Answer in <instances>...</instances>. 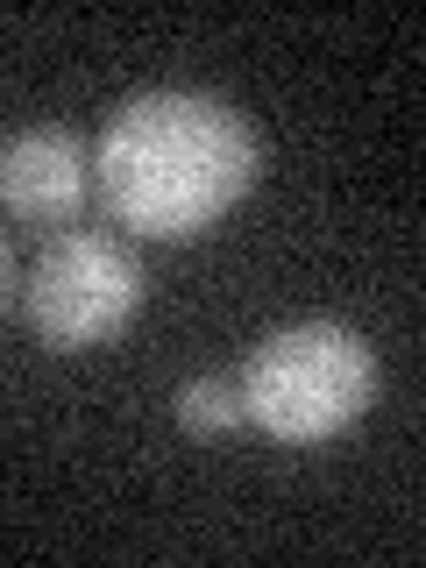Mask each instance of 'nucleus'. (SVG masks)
I'll use <instances>...</instances> for the list:
<instances>
[{
    "instance_id": "6",
    "label": "nucleus",
    "mask_w": 426,
    "mask_h": 568,
    "mask_svg": "<svg viewBox=\"0 0 426 568\" xmlns=\"http://www.w3.org/2000/svg\"><path fill=\"white\" fill-rule=\"evenodd\" d=\"M8 284H14V263H8V235H0V298H8Z\"/></svg>"
},
{
    "instance_id": "3",
    "label": "nucleus",
    "mask_w": 426,
    "mask_h": 568,
    "mask_svg": "<svg viewBox=\"0 0 426 568\" xmlns=\"http://www.w3.org/2000/svg\"><path fill=\"white\" fill-rule=\"evenodd\" d=\"M29 327L50 348H93L121 334L142 306V263L114 235H58L22 284Z\"/></svg>"
},
{
    "instance_id": "4",
    "label": "nucleus",
    "mask_w": 426,
    "mask_h": 568,
    "mask_svg": "<svg viewBox=\"0 0 426 568\" xmlns=\"http://www.w3.org/2000/svg\"><path fill=\"white\" fill-rule=\"evenodd\" d=\"M85 185H93V164L71 129H22L0 150V206L14 221L58 227L85 206Z\"/></svg>"
},
{
    "instance_id": "2",
    "label": "nucleus",
    "mask_w": 426,
    "mask_h": 568,
    "mask_svg": "<svg viewBox=\"0 0 426 568\" xmlns=\"http://www.w3.org/2000/svg\"><path fill=\"white\" fill-rule=\"evenodd\" d=\"M242 419H256L271 440H327L377 398V355L363 334L306 320L256 342L242 369Z\"/></svg>"
},
{
    "instance_id": "5",
    "label": "nucleus",
    "mask_w": 426,
    "mask_h": 568,
    "mask_svg": "<svg viewBox=\"0 0 426 568\" xmlns=\"http://www.w3.org/2000/svg\"><path fill=\"white\" fill-rule=\"evenodd\" d=\"M178 419H185V434H227L242 419V390L227 377H192L178 390Z\"/></svg>"
},
{
    "instance_id": "1",
    "label": "nucleus",
    "mask_w": 426,
    "mask_h": 568,
    "mask_svg": "<svg viewBox=\"0 0 426 568\" xmlns=\"http://www.w3.org/2000/svg\"><path fill=\"white\" fill-rule=\"evenodd\" d=\"M256 129L213 93H142L100 129V206L129 235L192 242L256 185Z\"/></svg>"
}]
</instances>
